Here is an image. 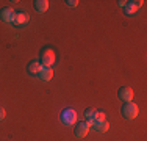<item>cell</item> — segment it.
I'll use <instances>...</instances> for the list:
<instances>
[{"instance_id":"16","label":"cell","mask_w":147,"mask_h":141,"mask_svg":"<svg viewBox=\"0 0 147 141\" xmlns=\"http://www.w3.org/2000/svg\"><path fill=\"white\" fill-rule=\"evenodd\" d=\"M5 116H6L5 110H3V108H0V121H3V119H5Z\"/></svg>"},{"instance_id":"12","label":"cell","mask_w":147,"mask_h":141,"mask_svg":"<svg viewBox=\"0 0 147 141\" xmlns=\"http://www.w3.org/2000/svg\"><path fill=\"white\" fill-rule=\"evenodd\" d=\"M92 129L96 130V132L99 133H105L108 129H110V124H108L107 121H102V122H96V124L92 125Z\"/></svg>"},{"instance_id":"7","label":"cell","mask_w":147,"mask_h":141,"mask_svg":"<svg viewBox=\"0 0 147 141\" xmlns=\"http://www.w3.org/2000/svg\"><path fill=\"white\" fill-rule=\"evenodd\" d=\"M88 132H89V127L86 122H80V124L75 127V136H78V138H85V136L88 135Z\"/></svg>"},{"instance_id":"17","label":"cell","mask_w":147,"mask_h":141,"mask_svg":"<svg viewBox=\"0 0 147 141\" xmlns=\"http://www.w3.org/2000/svg\"><path fill=\"white\" fill-rule=\"evenodd\" d=\"M119 6H122V8H125V5H127V2H124V0H121V2H117Z\"/></svg>"},{"instance_id":"13","label":"cell","mask_w":147,"mask_h":141,"mask_svg":"<svg viewBox=\"0 0 147 141\" xmlns=\"http://www.w3.org/2000/svg\"><path fill=\"white\" fill-rule=\"evenodd\" d=\"M96 115H97V110H94V108H89V110H86V113H85L86 121H94Z\"/></svg>"},{"instance_id":"8","label":"cell","mask_w":147,"mask_h":141,"mask_svg":"<svg viewBox=\"0 0 147 141\" xmlns=\"http://www.w3.org/2000/svg\"><path fill=\"white\" fill-rule=\"evenodd\" d=\"M44 66L41 64V61H38V60H34V61H31L30 63V66H28V72L31 74V75H39V72L42 70Z\"/></svg>"},{"instance_id":"10","label":"cell","mask_w":147,"mask_h":141,"mask_svg":"<svg viewBox=\"0 0 147 141\" xmlns=\"http://www.w3.org/2000/svg\"><path fill=\"white\" fill-rule=\"evenodd\" d=\"M28 20H30L28 14H25V13H16V16H14V24H16V25H24V24H27Z\"/></svg>"},{"instance_id":"11","label":"cell","mask_w":147,"mask_h":141,"mask_svg":"<svg viewBox=\"0 0 147 141\" xmlns=\"http://www.w3.org/2000/svg\"><path fill=\"white\" fill-rule=\"evenodd\" d=\"M34 9L38 13H45L49 9V2L47 0H36L34 2Z\"/></svg>"},{"instance_id":"2","label":"cell","mask_w":147,"mask_h":141,"mask_svg":"<svg viewBox=\"0 0 147 141\" xmlns=\"http://www.w3.org/2000/svg\"><path fill=\"white\" fill-rule=\"evenodd\" d=\"M61 121L64 122L66 125H75L77 122V111L72 110V108H67L61 113Z\"/></svg>"},{"instance_id":"1","label":"cell","mask_w":147,"mask_h":141,"mask_svg":"<svg viewBox=\"0 0 147 141\" xmlns=\"http://www.w3.org/2000/svg\"><path fill=\"white\" fill-rule=\"evenodd\" d=\"M122 115H124L127 119H135V118H138V115H139L138 105H136V104H131V102L125 104L124 108H122Z\"/></svg>"},{"instance_id":"4","label":"cell","mask_w":147,"mask_h":141,"mask_svg":"<svg viewBox=\"0 0 147 141\" xmlns=\"http://www.w3.org/2000/svg\"><path fill=\"white\" fill-rule=\"evenodd\" d=\"M142 5H144V0H138V2L133 0V2H127V5H125V13H127L128 16H131V14H135Z\"/></svg>"},{"instance_id":"3","label":"cell","mask_w":147,"mask_h":141,"mask_svg":"<svg viewBox=\"0 0 147 141\" xmlns=\"http://www.w3.org/2000/svg\"><path fill=\"white\" fill-rule=\"evenodd\" d=\"M55 61H57V58H55L53 50H45L42 54V56H41V64H42L44 68H52V66L55 64Z\"/></svg>"},{"instance_id":"6","label":"cell","mask_w":147,"mask_h":141,"mask_svg":"<svg viewBox=\"0 0 147 141\" xmlns=\"http://www.w3.org/2000/svg\"><path fill=\"white\" fill-rule=\"evenodd\" d=\"M14 16H16V11H14L13 8H5L2 13H0V17H2V20H3V22H6V24L14 22Z\"/></svg>"},{"instance_id":"5","label":"cell","mask_w":147,"mask_h":141,"mask_svg":"<svg viewBox=\"0 0 147 141\" xmlns=\"http://www.w3.org/2000/svg\"><path fill=\"white\" fill-rule=\"evenodd\" d=\"M133 96H135V93H133L131 88H121V91H119V97H121V100L125 102V104L131 102Z\"/></svg>"},{"instance_id":"15","label":"cell","mask_w":147,"mask_h":141,"mask_svg":"<svg viewBox=\"0 0 147 141\" xmlns=\"http://www.w3.org/2000/svg\"><path fill=\"white\" fill-rule=\"evenodd\" d=\"M66 3H67V5L71 6V8H75V6L78 5V0H67Z\"/></svg>"},{"instance_id":"9","label":"cell","mask_w":147,"mask_h":141,"mask_svg":"<svg viewBox=\"0 0 147 141\" xmlns=\"http://www.w3.org/2000/svg\"><path fill=\"white\" fill-rule=\"evenodd\" d=\"M39 79L44 82H50L53 79V69L52 68H42V70L39 72Z\"/></svg>"},{"instance_id":"14","label":"cell","mask_w":147,"mask_h":141,"mask_svg":"<svg viewBox=\"0 0 147 141\" xmlns=\"http://www.w3.org/2000/svg\"><path fill=\"white\" fill-rule=\"evenodd\" d=\"M102 121H107V115H105L103 111H97L96 118H94V124H96V122H102Z\"/></svg>"}]
</instances>
